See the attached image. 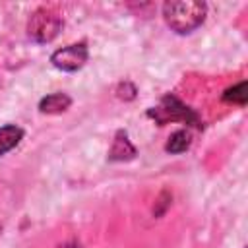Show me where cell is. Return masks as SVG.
Returning a JSON list of instances; mask_svg holds the SVG:
<instances>
[{"label":"cell","instance_id":"obj_1","mask_svg":"<svg viewBox=\"0 0 248 248\" xmlns=\"http://www.w3.org/2000/svg\"><path fill=\"white\" fill-rule=\"evenodd\" d=\"M205 10V4L200 0H174L163 6V17L174 33L186 35L203 23Z\"/></svg>","mask_w":248,"mask_h":248},{"label":"cell","instance_id":"obj_2","mask_svg":"<svg viewBox=\"0 0 248 248\" xmlns=\"http://www.w3.org/2000/svg\"><path fill=\"white\" fill-rule=\"evenodd\" d=\"M64 21L60 14L52 8H39L31 14L27 21V35L35 43H50L62 29Z\"/></svg>","mask_w":248,"mask_h":248},{"label":"cell","instance_id":"obj_3","mask_svg":"<svg viewBox=\"0 0 248 248\" xmlns=\"http://www.w3.org/2000/svg\"><path fill=\"white\" fill-rule=\"evenodd\" d=\"M147 114L153 116L159 124H167L169 120H186V122H196L198 124V116L188 107H184L178 99H174L170 95H167L161 101V105L157 108H151Z\"/></svg>","mask_w":248,"mask_h":248},{"label":"cell","instance_id":"obj_4","mask_svg":"<svg viewBox=\"0 0 248 248\" xmlns=\"http://www.w3.org/2000/svg\"><path fill=\"white\" fill-rule=\"evenodd\" d=\"M50 62L54 68L64 70V72H76L87 62V46L83 43L68 45L52 52Z\"/></svg>","mask_w":248,"mask_h":248},{"label":"cell","instance_id":"obj_5","mask_svg":"<svg viewBox=\"0 0 248 248\" xmlns=\"http://www.w3.org/2000/svg\"><path fill=\"white\" fill-rule=\"evenodd\" d=\"M72 105V99L66 93H50L39 103V110L45 114H60L68 110Z\"/></svg>","mask_w":248,"mask_h":248},{"label":"cell","instance_id":"obj_6","mask_svg":"<svg viewBox=\"0 0 248 248\" xmlns=\"http://www.w3.org/2000/svg\"><path fill=\"white\" fill-rule=\"evenodd\" d=\"M136 155V149L134 145L128 141V136L124 132H118L116 138H114V143H112V149L108 153V159L110 161H124V159H132Z\"/></svg>","mask_w":248,"mask_h":248},{"label":"cell","instance_id":"obj_7","mask_svg":"<svg viewBox=\"0 0 248 248\" xmlns=\"http://www.w3.org/2000/svg\"><path fill=\"white\" fill-rule=\"evenodd\" d=\"M21 138H23V130H21V128H17V126H14V124L2 126V128H0V155H4V153H8L10 149H14V147L19 143Z\"/></svg>","mask_w":248,"mask_h":248},{"label":"cell","instance_id":"obj_8","mask_svg":"<svg viewBox=\"0 0 248 248\" xmlns=\"http://www.w3.org/2000/svg\"><path fill=\"white\" fill-rule=\"evenodd\" d=\"M190 143H192V134L188 130H176L174 134H170L165 149L169 153H182L190 147Z\"/></svg>","mask_w":248,"mask_h":248},{"label":"cell","instance_id":"obj_9","mask_svg":"<svg viewBox=\"0 0 248 248\" xmlns=\"http://www.w3.org/2000/svg\"><path fill=\"white\" fill-rule=\"evenodd\" d=\"M223 99L227 103H236V105H244L246 103V81H240L238 85L231 87L225 91Z\"/></svg>","mask_w":248,"mask_h":248},{"label":"cell","instance_id":"obj_10","mask_svg":"<svg viewBox=\"0 0 248 248\" xmlns=\"http://www.w3.org/2000/svg\"><path fill=\"white\" fill-rule=\"evenodd\" d=\"M58 248H81L78 242H68V244H62V246H58Z\"/></svg>","mask_w":248,"mask_h":248}]
</instances>
